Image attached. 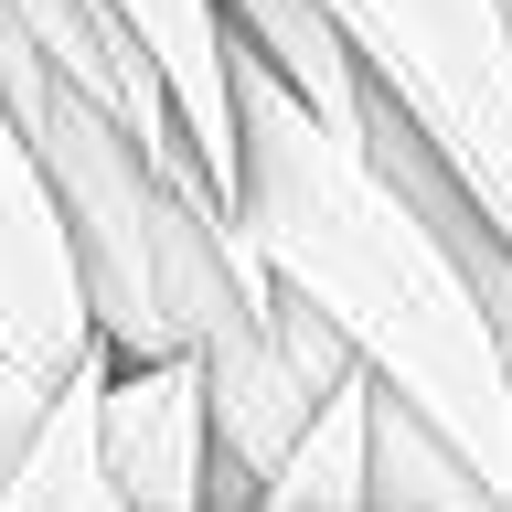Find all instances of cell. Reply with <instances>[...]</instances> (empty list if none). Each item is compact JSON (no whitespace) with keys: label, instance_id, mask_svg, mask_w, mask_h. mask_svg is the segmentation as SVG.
<instances>
[{"label":"cell","instance_id":"obj_3","mask_svg":"<svg viewBox=\"0 0 512 512\" xmlns=\"http://www.w3.org/2000/svg\"><path fill=\"white\" fill-rule=\"evenodd\" d=\"M0 352L22 374L64 384L75 363H96V299H86V256L64 224L43 160L22 150V128L0 118Z\"/></svg>","mask_w":512,"mask_h":512},{"label":"cell","instance_id":"obj_8","mask_svg":"<svg viewBox=\"0 0 512 512\" xmlns=\"http://www.w3.org/2000/svg\"><path fill=\"white\" fill-rule=\"evenodd\" d=\"M363 139H374V150L395 160V171H406V182H416V203L438 214V235H448L459 256H470L480 299H491V331H502V363H512V246H502V235H491V224L470 214V192H459V182L438 171V160H427V139H416V128L395 118V107H384V96H363Z\"/></svg>","mask_w":512,"mask_h":512},{"label":"cell","instance_id":"obj_1","mask_svg":"<svg viewBox=\"0 0 512 512\" xmlns=\"http://www.w3.org/2000/svg\"><path fill=\"white\" fill-rule=\"evenodd\" d=\"M224 75H235V171H224L235 246L512 502V363L470 256L438 235L416 182L363 128H331L235 43Z\"/></svg>","mask_w":512,"mask_h":512},{"label":"cell","instance_id":"obj_4","mask_svg":"<svg viewBox=\"0 0 512 512\" xmlns=\"http://www.w3.org/2000/svg\"><path fill=\"white\" fill-rule=\"evenodd\" d=\"M96 459L128 491V512H214V406L192 352H107L96 384Z\"/></svg>","mask_w":512,"mask_h":512},{"label":"cell","instance_id":"obj_5","mask_svg":"<svg viewBox=\"0 0 512 512\" xmlns=\"http://www.w3.org/2000/svg\"><path fill=\"white\" fill-rule=\"evenodd\" d=\"M96 384H107V352L54 384L43 427H32L22 459L0 470V512H128V491L107 480V459H96Z\"/></svg>","mask_w":512,"mask_h":512},{"label":"cell","instance_id":"obj_2","mask_svg":"<svg viewBox=\"0 0 512 512\" xmlns=\"http://www.w3.org/2000/svg\"><path fill=\"white\" fill-rule=\"evenodd\" d=\"M320 11L352 43L363 86L512 246V11L502 0H320Z\"/></svg>","mask_w":512,"mask_h":512},{"label":"cell","instance_id":"obj_10","mask_svg":"<svg viewBox=\"0 0 512 512\" xmlns=\"http://www.w3.org/2000/svg\"><path fill=\"white\" fill-rule=\"evenodd\" d=\"M214 512H256V502H214Z\"/></svg>","mask_w":512,"mask_h":512},{"label":"cell","instance_id":"obj_6","mask_svg":"<svg viewBox=\"0 0 512 512\" xmlns=\"http://www.w3.org/2000/svg\"><path fill=\"white\" fill-rule=\"evenodd\" d=\"M374 395L384 384L363 363H342V384L310 406V427L278 448V470L256 480V512H363V459H374Z\"/></svg>","mask_w":512,"mask_h":512},{"label":"cell","instance_id":"obj_7","mask_svg":"<svg viewBox=\"0 0 512 512\" xmlns=\"http://www.w3.org/2000/svg\"><path fill=\"white\" fill-rule=\"evenodd\" d=\"M363 512H512L459 448L406 416L395 395H374V459H363Z\"/></svg>","mask_w":512,"mask_h":512},{"label":"cell","instance_id":"obj_9","mask_svg":"<svg viewBox=\"0 0 512 512\" xmlns=\"http://www.w3.org/2000/svg\"><path fill=\"white\" fill-rule=\"evenodd\" d=\"M43 406H54V384H43V374H22V363L0 352V470L22 459V438L43 427Z\"/></svg>","mask_w":512,"mask_h":512}]
</instances>
